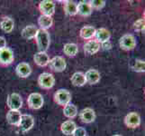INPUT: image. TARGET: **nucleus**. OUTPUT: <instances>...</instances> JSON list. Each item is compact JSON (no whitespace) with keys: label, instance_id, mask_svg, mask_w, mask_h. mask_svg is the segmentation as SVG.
I'll list each match as a JSON object with an SVG mask.
<instances>
[{"label":"nucleus","instance_id":"obj_1","mask_svg":"<svg viewBox=\"0 0 145 136\" xmlns=\"http://www.w3.org/2000/svg\"><path fill=\"white\" fill-rule=\"evenodd\" d=\"M34 38H35L39 52H46L50 47V44H51V37H50V34L47 30L38 29Z\"/></svg>","mask_w":145,"mask_h":136},{"label":"nucleus","instance_id":"obj_2","mask_svg":"<svg viewBox=\"0 0 145 136\" xmlns=\"http://www.w3.org/2000/svg\"><path fill=\"white\" fill-rule=\"evenodd\" d=\"M54 102L61 106H65L68 103H71V94L66 89H59L54 94Z\"/></svg>","mask_w":145,"mask_h":136},{"label":"nucleus","instance_id":"obj_3","mask_svg":"<svg viewBox=\"0 0 145 136\" xmlns=\"http://www.w3.org/2000/svg\"><path fill=\"white\" fill-rule=\"evenodd\" d=\"M119 45L124 51H131L136 46V40L133 34H126L120 38Z\"/></svg>","mask_w":145,"mask_h":136},{"label":"nucleus","instance_id":"obj_4","mask_svg":"<svg viewBox=\"0 0 145 136\" xmlns=\"http://www.w3.org/2000/svg\"><path fill=\"white\" fill-rule=\"evenodd\" d=\"M38 84L40 87L45 90H49L53 87L55 84V78L53 74L50 73H42L38 77Z\"/></svg>","mask_w":145,"mask_h":136},{"label":"nucleus","instance_id":"obj_5","mask_svg":"<svg viewBox=\"0 0 145 136\" xmlns=\"http://www.w3.org/2000/svg\"><path fill=\"white\" fill-rule=\"evenodd\" d=\"M43 97L41 94L39 93H32L28 96L27 103L28 106L33 110H39L42 107L43 105Z\"/></svg>","mask_w":145,"mask_h":136},{"label":"nucleus","instance_id":"obj_6","mask_svg":"<svg viewBox=\"0 0 145 136\" xmlns=\"http://www.w3.org/2000/svg\"><path fill=\"white\" fill-rule=\"evenodd\" d=\"M48 65L52 71L56 73H61L66 69L67 64L62 56H54L52 59H50Z\"/></svg>","mask_w":145,"mask_h":136},{"label":"nucleus","instance_id":"obj_7","mask_svg":"<svg viewBox=\"0 0 145 136\" xmlns=\"http://www.w3.org/2000/svg\"><path fill=\"white\" fill-rule=\"evenodd\" d=\"M14 60V52L9 47H4L0 49V64L7 66L11 64Z\"/></svg>","mask_w":145,"mask_h":136},{"label":"nucleus","instance_id":"obj_8","mask_svg":"<svg viewBox=\"0 0 145 136\" xmlns=\"http://www.w3.org/2000/svg\"><path fill=\"white\" fill-rule=\"evenodd\" d=\"M124 124L128 128L135 129L140 126L141 124V117L139 113L136 112H131L129 113L125 117H124Z\"/></svg>","mask_w":145,"mask_h":136},{"label":"nucleus","instance_id":"obj_9","mask_svg":"<svg viewBox=\"0 0 145 136\" xmlns=\"http://www.w3.org/2000/svg\"><path fill=\"white\" fill-rule=\"evenodd\" d=\"M34 125V119L30 114H22L20 122L17 126L22 132H28L31 130Z\"/></svg>","mask_w":145,"mask_h":136},{"label":"nucleus","instance_id":"obj_10","mask_svg":"<svg viewBox=\"0 0 145 136\" xmlns=\"http://www.w3.org/2000/svg\"><path fill=\"white\" fill-rule=\"evenodd\" d=\"M7 103L10 110H19L23 106V99L19 94L13 93L9 94Z\"/></svg>","mask_w":145,"mask_h":136},{"label":"nucleus","instance_id":"obj_11","mask_svg":"<svg viewBox=\"0 0 145 136\" xmlns=\"http://www.w3.org/2000/svg\"><path fill=\"white\" fill-rule=\"evenodd\" d=\"M38 8L42 16L52 17L55 12V4L51 0H43L39 4Z\"/></svg>","mask_w":145,"mask_h":136},{"label":"nucleus","instance_id":"obj_12","mask_svg":"<svg viewBox=\"0 0 145 136\" xmlns=\"http://www.w3.org/2000/svg\"><path fill=\"white\" fill-rule=\"evenodd\" d=\"M79 119L84 123H91L96 120V113L92 108H85L78 113Z\"/></svg>","mask_w":145,"mask_h":136},{"label":"nucleus","instance_id":"obj_13","mask_svg":"<svg viewBox=\"0 0 145 136\" xmlns=\"http://www.w3.org/2000/svg\"><path fill=\"white\" fill-rule=\"evenodd\" d=\"M100 49V44L95 39H90L84 44V53L88 55H92L97 54Z\"/></svg>","mask_w":145,"mask_h":136},{"label":"nucleus","instance_id":"obj_14","mask_svg":"<svg viewBox=\"0 0 145 136\" xmlns=\"http://www.w3.org/2000/svg\"><path fill=\"white\" fill-rule=\"evenodd\" d=\"M16 73L19 77L26 78L32 74V68L30 66L29 64L23 62V63H20L16 65Z\"/></svg>","mask_w":145,"mask_h":136},{"label":"nucleus","instance_id":"obj_15","mask_svg":"<svg viewBox=\"0 0 145 136\" xmlns=\"http://www.w3.org/2000/svg\"><path fill=\"white\" fill-rule=\"evenodd\" d=\"M95 40L101 44L105 41H108L111 37V33L109 32V30H107L106 28H98L96 29V33H95Z\"/></svg>","mask_w":145,"mask_h":136},{"label":"nucleus","instance_id":"obj_16","mask_svg":"<svg viewBox=\"0 0 145 136\" xmlns=\"http://www.w3.org/2000/svg\"><path fill=\"white\" fill-rule=\"evenodd\" d=\"M85 78H86L87 83L89 84H96L100 81V73L96 69H89L88 71L85 74Z\"/></svg>","mask_w":145,"mask_h":136},{"label":"nucleus","instance_id":"obj_17","mask_svg":"<svg viewBox=\"0 0 145 136\" xmlns=\"http://www.w3.org/2000/svg\"><path fill=\"white\" fill-rule=\"evenodd\" d=\"M33 61L39 66L44 67L49 64L50 57L46 52H37L33 55Z\"/></svg>","mask_w":145,"mask_h":136},{"label":"nucleus","instance_id":"obj_18","mask_svg":"<svg viewBox=\"0 0 145 136\" xmlns=\"http://www.w3.org/2000/svg\"><path fill=\"white\" fill-rule=\"evenodd\" d=\"M22 114L19 110H9L7 113V121L11 125H18Z\"/></svg>","mask_w":145,"mask_h":136},{"label":"nucleus","instance_id":"obj_19","mask_svg":"<svg viewBox=\"0 0 145 136\" xmlns=\"http://www.w3.org/2000/svg\"><path fill=\"white\" fill-rule=\"evenodd\" d=\"M93 10L89 6L88 2L86 1H80L77 4V12L79 16L81 17H89L92 14Z\"/></svg>","mask_w":145,"mask_h":136},{"label":"nucleus","instance_id":"obj_20","mask_svg":"<svg viewBox=\"0 0 145 136\" xmlns=\"http://www.w3.org/2000/svg\"><path fill=\"white\" fill-rule=\"evenodd\" d=\"M37 31H38V28L35 26H33V25H29V26H26L22 30L21 36L24 39L30 40V39H33L35 37Z\"/></svg>","mask_w":145,"mask_h":136},{"label":"nucleus","instance_id":"obj_21","mask_svg":"<svg viewBox=\"0 0 145 136\" xmlns=\"http://www.w3.org/2000/svg\"><path fill=\"white\" fill-rule=\"evenodd\" d=\"M71 81L74 86H83L87 83L86 78H85V74L81 72L74 73L71 78Z\"/></svg>","mask_w":145,"mask_h":136},{"label":"nucleus","instance_id":"obj_22","mask_svg":"<svg viewBox=\"0 0 145 136\" xmlns=\"http://www.w3.org/2000/svg\"><path fill=\"white\" fill-rule=\"evenodd\" d=\"M95 33H96V28L91 26H86L83 27L80 29V33L79 36L82 39L85 40H90L95 36Z\"/></svg>","mask_w":145,"mask_h":136},{"label":"nucleus","instance_id":"obj_23","mask_svg":"<svg viewBox=\"0 0 145 136\" xmlns=\"http://www.w3.org/2000/svg\"><path fill=\"white\" fill-rule=\"evenodd\" d=\"M76 127H77L76 123H75L73 121L69 120V121H66V122L61 123V133L65 135H72L74 130L76 129Z\"/></svg>","mask_w":145,"mask_h":136},{"label":"nucleus","instance_id":"obj_24","mask_svg":"<svg viewBox=\"0 0 145 136\" xmlns=\"http://www.w3.org/2000/svg\"><path fill=\"white\" fill-rule=\"evenodd\" d=\"M14 27V22L12 18L10 17H4L1 22H0V28H1L5 33H11Z\"/></svg>","mask_w":145,"mask_h":136},{"label":"nucleus","instance_id":"obj_25","mask_svg":"<svg viewBox=\"0 0 145 136\" xmlns=\"http://www.w3.org/2000/svg\"><path fill=\"white\" fill-rule=\"evenodd\" d=\"M52 24H53V19L52 17L42 16V15H41L40 17L38 18V25L40 26V27H41L40 29L47 30L52 27Z\"/></svg>","mask_w":145,"mask_h":136},{"label":"nucleus","instance_id":"obj_26","mask_svg":"<svg viewBox=\"0 0 145 136\" xmlns=\"http://www.w3.org/2000/svg\"><path fill=\"white\" fill-rule=\"evenodd\" d=\"M64 12L67 16L74 17L78 14L77 12V4L74 1H65L63 6Z\"/></svg>","mask_w":145,"mask_h":136},{"label":"nucleus","instance_id":"obj_27","mask_svg":"<svg viewBox=\"0 0 145 136\" xmlns=\"http://www.w3.org/2000/svg\"><path fill=\"white\" fill-rule=\"evenodd\" d=\"M63 114L67 118L73 119L78 115V108L76 107V105L72 103H68L63 108Z\"/></svg>","mask_w":145,"mask_h":136},{"label":"nucleus","instance_id":"obj_28","mask_svg":"<svg viewBox=\"0 0 145 136\" xmlns=\"http://www.w3.org/2000/svg\"><path fill=\"white\" fill-rule=\"evenodd\" d=\"M78 52V47L76 44H73V43H69L66 44L64 45L63 47V53L67 55V56L69 57H73L75 56Z\"/></svg>","mask_w":145,"mask_h":136},{"label":"nucleus","instance_id":"obj_29","mask_svg":"<svg viewBox=\"0 0 145 136\" xmlns=\"http://www.w3.org/2000/svg\"><path fill=\"white\" fill-rule=\"evenodd\" d=\"M132 69L134 72L137 73H143L145 70V62L141 59L134 60L133 64H132Z\"/></svg>","mask_w":145,"mask_h":136},{"label":"nucleus","instance_id":"obj_30","mask_svg":"<svg viewBox=\"0 0 145 136\" xmlns=\"http://www.w3.org/2000/svg\"><path fill=\"white\" fill-rule=\"evenodd\" d=\"M106 1L105 0H90L88 1L89 6H90L91 9L95 10H100L102 9L105 6H106Z\"/></svg>","mask_w":145,"mask_h":136},{"label":"nucleus","instance_id":"obj_31","mask_svg":"<svg viewBox=\"0 0 145 136\" xmlns=\"http://www.w3.org/2000/svg\"><path fill=\"white\" fill-rule=\"evenodd\" d=\"M145 28V20L144 18H140L133 23V29L136 32H144Z\"/></svg>","mask_w":145,"mask_h":136},{"label":"nucleus","instance_id":"obj_32","mask_svg":"<svg viewBox=\"0 0 145 136\" xmlns=\"http://www.w3.org/2000/svg\"><path fill=\"white\" fill-rule=\"evenodd\" d=\"M72 136H87L86 129L83 127H76L72 133Z\"/></svg>","mask_w":145,"mask_h":136},{"label":"nucleus","instance_id":"obj_33","mask_svg":"<svg viewBox=\"0 0 145 136\" xmlns=\"http://www.w3.org/2000/svg\"><path fill=\"white\" fill-rule=\"evenodd\" d=\"M100 47H102L104 50H110L112 48V43L109 41H105L100 44Z\"/></svg>","mask_w":145,"mask_h":136},{"label":"nucleus","instance_id":"obj_34","mask_svg":"<svg viewBox=\"0 0 145 136\" xmlns=\"http://www.w3.org/2000/svg\"><path fill=\"white\" fill-rule=\"evenodd\" d=\"M4 47H7V40L5 39V37L0 36V49Z\"/></svg>","mask_w":145,"mask_h":136},{"label":"nucleus","instance_id":"obj_35","mask_svg":"<svg viewBox=\"0 0 145 136\" xmlns=\"http://www.w3.org/2000/svg\"><path fill=\"white\" fill-rule=\"evenodd\" d=\"M113 136H122V135H119V134H114V135H113Z\"/></svg>","mask_w":145,"mask_h":136}]
</instances>
